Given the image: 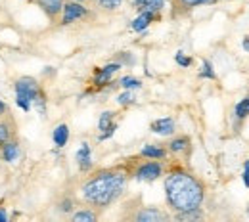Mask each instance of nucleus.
Masks as SVG:
<instances>
[{"instance_id": "nucleus-31", "label": "nucleus", "mask_w": 249, "mask_h": 222, "mask_svg": "<svg viewBox=\"0 0 249 222\" xmlns=\"http://www.w3.org/2000/svg\"><path fill=\"white\" fill-rule=\"evenodd\" d=\"M10 113V107H8V103L4 102V100H0V117H4V115H8Z\"/></svg>"}, {"instance_id": "nucleus-36", "label": "nucleus", "mask_w": 249, "mask_h": 222, "mask_svg": "<svg viewBox=\"0 0 249 222\" xmlns=\"http://www.w3.org/2000/svg\"><path fill=\"white\" fill-rule=\"evenodd\" d=\"M27 2H35V0H27Z\"/></svg>"}, {"instance_id": "nucleus-2", "label": "nucleus", "mask_w": 249, "mask_h": 222, "mask_svg": "<svg viewBox=\"0 0 249 222\" xmlns=\"http://www.w3.org/2000/svg\"><path fill=\"white\" fill-rule=\"evenodd\" d=\"M128 172L123 163L111 165V167H100L92 169L85 174L83 182L79 184V199L87 207L98 209L100 213L121 201V197L128 186Z\"/></svg>"}, {"instance_id": "nucleus-19", "label": "nucleus", "mask_w": 249, "mask_h": 222, "mask_svg": "<svg viewBox=\"0 0 249 222\" xmlns=\"http://www.w3.org/2000/svg\"><path fill=\"white\" fill-rule=\"evenodd\" d=\"M121 6H123V0H94V10L104 16L117 14L121 10Z\"/></svg>"}, {"instance_id": "nucleus-20", "label": "nucleus", "mask_w": 249, "mask_h": 222, "mask_svg": "<svg viewBox=\"0 0 249 222\" xmlns=\"http://www.w3.org/2000/svg\"><path fill=\"white\" fill-rule=\"evenodd\" d=\"M52 142H54V146L56 148H63L67 142H69V127L62 123V125H58V127L54 128V132H52Z\"/></svg>"}, {"instance_id": "nucleus-30", "label": "nucleus", "mask_w": 249, "mask_h": 222, "mask_svg": "<svg viewBox=\"0 0 249 222\" xmlns=\"http://www.w3.org/2000/svg\"><path fill=\"white\" fill-rule=\"evenodd\" d=\"M242 180H244V186L249 188V159L244 161V171H242Z\"/></svg>"}, {"instance_id": "nucleus-5", "label": "nucleus", "mask_w": 249, "mask_h": 222, "mask_svg": "<svg viewBox=\"0 0 249 222\" xmlns=\"http://www.w3.org/2000/svg\"><path fill=\"white\" fill-rule=\"evenodd\" d=\"M121 221L130 222H167L171 221L169 211L156 207V205H144L142 197H130L123 203L121 211Z\"/></svg>"}, {"instance_id": "nucleus-27", "label": "nucleus", "mask_w": 249, "mask_h": 222, "mask_svg": "<svg viewBox=\"0 0 249 222\" xmlns=\"http://www.w3.org/2000/svg\"><path fill=\"white\" fill-rule=\"evenodd\" d=\"M175 62H177V65H180V67H190V65L194 64V58H190V56H186L182 50H178L177 54H175Z\"/></svg>"}, {"instance_id": "nucleus-18", "label": "nucleus", "mask_w": 249, "mask_h": 222, "mask_svg": "<svg viewBox=\"0 0 249 222\" xmlns=\"http://www.w3.org/2000/svg\"><path fill=\"white\" fill-rule=\"evenodd\" d=\"M100 219V211L92 209V207H81V209H75L71 213V221L73 222H96Z\"/></svg>"}, {"instance_id": "nucleus-24", "label": "nucleus", "mask_w": 249, "mask_h": 222, "mask_svg": "<svg viewBox=\"0 0 249 222\" xmlns=\"http://www.w3.org/2000/svg\"><path fill=\"white\" fill-rule=\"evenodd\" d=\"M115 115H117L115 111H104V113L100 115V119H98V130L104 132L109 125H113V123H115Z\"/></svg>"}, {"instance_id": "nucleus-15", "label": "nucleus", "mask_w": 249, "mask_h": 222, "mask_svg": "<svg viewBox=\"0 0 249 222\" xmlns=\"http://www.w3.org/2000/svg\"><path fill=\"white\" fill-rule=\"evenodd\" d=\"M19 155H21V144H19L18 138H12L10 142H6L0 148V159L4 163H14V161L19 159Z\"/></svg>"}, {"instance_id": "nucleus-8", "label": "nucleus", "mask_w": 249, "mask_h": 222, "mask_svg": "<svg viewBox=\"0 0 249 222\" xmlns=\"http://www.w3.org/2000/svg\"><path fill=\"white\" fill-rule=\"evenodd\" d=\"M217 2L218 0H169V4H171V17L173 19L186 17L196 8H199V6H213Z\"/></svg>"}, {"instance_id": "nucleus-38", "label": "nucleus", "mask_w": 249, "mask_h": 222, "mask_svg": "<svg viewBox=\"0 0 249 222\" xmlns=\"http://www.w3.org/2000/svg\"><path fill=\"white\" fill-rule=\"evenodd\" d=\"M0 48H2V44H0Z\"/></svg>"}, {"instance_id": "nucleus-7", "label": "nucleus", "mask_w": 249, "mask_h": 222, "mask_svg": "<svg viewBox=\"0 0 249 222\" xmlns=\"http://www.w3.org/2000/svg\"><path fill=\"white\" fill-rule=\"evenodd\" d=\"M165 148L169 152V157L182 161V163H188L194 154V142L188 134H173L169 142L165 144Z\"/></svg>"}, {"instance_id": "nucleus-28", "label": "nucleus", "mask_w": 249, "mask_h": 222, "mask_svg": "<svg viewBox=\"0 0 249 222\" xmlns=\"http://www.w3.org/2000/svg\"><path fill=\"white\" fill-rule=\"evenodd\" d=\"M115 62H119L121 65H134V56L130 54V52H119L117 56H115Z\"/></svg>"}, {"instance_id": "nucleus-9", "label": "nucleus", "mask_w": 249, "mask_h": 222, "mask_svg": "<svg viewBox=\"0 0 249 222\" xmlns=\"http://www.w3.org/2000/svg\"><path fill=\"white\" fill-rule=\"evenodd\" d=\"M123 65L119 62H111V64L104 65V67H94L92 71V90H102L106 88L107 85H111V77L121 69Z\"/></svg>"}, {"instance_id": "nucleus-14", "label": "nucleus", "mask_w": 249, "mask_h": 222, "mask_svg": "<svg viewBox=\"0 0 249 222\" xmlns=\"http://www.w3.org/2000/svg\"><path fill=\"white\" fill-rule=\"evenodd\" d=\"M150 130L154 134H161V136H173L177 132V121L173 117H161L150 123Z\"/></svg>"}, {"instance_id": "nucleus-34", "label": "nucleus", "mask_w": 249, "mask_h": 222, "mask_svg": "<svg viewBox=\"0 0 249 222\" xmlns=\"http://www.w3.org/2000/svg\"><path fill=\"white\" fill-rule=\"evenodd\" d=\"M44 75H56V69L54 67H46L44 69Z\"/></svg>"}, {"instance_id": "nucleus-1", "label": "nucleus", "mask_w": 249, "mask_h": 222, "mask_svg": "<svg viewBox=\"0 0 249 222\" xmlns=\"http://www.w3.org/2000/svg\"><path fill=\"white\" fill-rule=\"evenodd\" d=\"M165 203L173 215L199 209L205 201V182L188 167V163L167 159L163 172Z\"/></svg>"}, {"instance_id": "nucleus-13", "label": "nucleus", "mask_w": 249, "mask_h": 222, "mask_svg": "<svg viewBox=\"0 0 249 222\" xmlns=\"http://www.w3.org/2000/svg\"><path fill=\"white\" fill-rule=\"evenodd\" d=\"M75 161H77V167H79V171H81L83 174L90 172V171L94 169L92 148H90L89 142H83V144L79 146V150H77V154H75Z\"/></svg>"}, {"instance_id": "nucleus-29", "label": "nucleus", "mask_w": 249, "mask_h": 222, "mask_svg": "<svg viewBox=\"0 0 249 222\" xmlns=\"http://www.w3.org/2000/svg\"><path fill=\"white\" fill-rule=\"evenodd\" d=\"M117 127H119V125H117V121H115L113 125H109V127L106 128L104 132H100V134H98V140H100V142H104V140H109V138H111V136L115 134Z\"/></svg>"}, {"instance_id": "nucleus-12", "label": "nucleus", "mask_w": 249, "mask_h": 222, "mask_svg": "<svg viewBox=\"0 0 249 222\" xmlns=\"http://www.w3.org/2000/svg\"><path fill=\"white\" fill-rule=\"evenodd\" d=\"M12 138H18V123L12 115V111L4 117H0V148L10 142Z\"/></svg>"}, {"instance_id": "nucleus-22", "label": "nucleus", "mask_w": 249, "mask_h": 222, "mask_svg": "<svg viewBox=\"0 0 249 222\" xmlns=\"http://www.w3.org/2000/svg\"><path fill=\"white\" fill-rule=\"evenodd\" d=\"M119 85H121L123 90H140V88H142V81L136 79V77H132V75L121 77V79H119Z\"/></svg>"}, {"instance_id": "nucleus-25", "label": "nucleus", "mask_w": 249, "mask_h": 222, "mask_svg": "<svg viewBox=\"0 0 249 222\" xmlns=\"http://www.w3.org/2000/svg\"><path fill=\"white\" fill-rule=\"evenodd\" d=\"M199 77L201 79H209V81H215L217 79V73L213 69V64L209 60H203L201 62V71H199Z\"/></svg>"}, {"instance_id": "nucleus-33", "label": "nucleus", "mask_w": 249, "mask_h": 222, "mask_svg": "<svg viewBox=\"0 0 249 222\" xmlns=\"http://www.w3.org/2000/svg\"><path fill=\"white\" fill-rule=\"evenodd\" d=\"M242 46H244V50H246V52H249V34H246V36H244Z\"/></svg>"}, {"instance_id": "nucleus-32", "label": "nucleus", "mask_w": 249, "mask_h": 222, "mask_svg": "<svg viewBox=\"0 0 249 222\" xmlns=\"http://www.w3.org/2000/svg\"><path fill=\"white\" fill-rule=\"evenodd\" d=\"M8 221H10V217H8L6 209H4V207H0V222H8Z\"/></svg>"}, {"instance_id": "nucleus-26", "label": "nucleus", "mask_w": 249, "mask_h": 222, "mask_svg": "<svg viewBox=\"0 0 249 222\" xmlns=\"http://www.w3.org/2000/svg\"><path fill=\"white\" fill-rule=\"evenodd\" d=\"M117 103L121 107H128V105H134L136 103V96H134V90H124L117 96Z\"/></svg>"}, {"instance_id": "nucleus-17", "label": "nucleus", "mask_w": 249, "mask_h": 222, "mask_svg": "<svg viewBox=\"0 0 249 222\" xmlns=\"http://www.w3.org/2000/svg\"><path fill=\"white\" fill-rule=\"evenodd\" d=\"M248 117H249V94L244 96L236 103V107H234V127H236V130L242 128V125L248 121Z\"/></svg>"}, {"instance_id": "nucleus-37", "label": "nucleus", "mask_w": 249, "mask_h": 222, "mask_svg": "<svg viewBox=\"0 0 249 222\" xmlns=\"http://www.w3.org/2000/svg\"><path fill=\"white\" fill-rule=\"evenodd\" d=\"M248 215H249V207H248Z\"/></svg>"}, {"instance_id": "nucleus-16", "label": "nucleus", "mask_w": 249, "mask_h": 222, "mask_svg": "<svg viewBox=\"0 0 249 222\" xmlns=\"http://www.w3.org/2000/svg\"><path fill=\"white\" fill-rule=\"evenodd\" d=\"M138 154L146 159H159V161L169 159V152H167L165 144H146Z\"/></svg>"}, {"instance_id": "nucleus-10", "label": "nucleus", "mask_w": 249, "mask_h": 222, "mask_svg": "<svg viewBox=\"0 0 249 222\" xmlns=\"http://www.w3.org/2000/svg\"><path fill=\"white\" fill-rule=\"evenodd\" d=\"M35 4L42 10V14L46 16V19H48L52 25H58V23H60L65 0H35Z\"/></svg>"}, {"instance_id": "nucleus-11", "label": "nucleus", "mask_w": 249, "mask_h": 222, "mask_svg": "<svg viewBox=\"0 0 249 222\" xmlns=\"http://www.w3.org/2000/svg\"><path fill=\"white\" fill-rule=\"evenodd\" d=\"M161 14H157V12H150V10H144V12H138V16L130 21V29L134 33H144L152 23H156V21H161Z\"/></svg>"}, {"instance_id": "nucleus-23", "label": "nucleus", "mask_w": 249, "mask_h": 222, "mask_svg": "<svg viewBox=\"0 0 249 222\" xmlns=\"http://www.w3.org/2000/svg\"><path fill=\"white\" fill-rule=\"evenodd\" d=\"M177 221H201L205 215H203V211H201V207L199 209H192V211H184V213H177V215H173Z\"/></svg>"}, {"instance_id": "nucleus-21", "label": "nucleus", "mask_w": 249, "mask_h": 222, "mask_svg": "<svg viewBox=\"0 0 249 222\" xmlns=\"http://www.w3.org/2000/svg\"><path fill=\"white\" fill-rule=\"evenodd\" d=\"M75 205H77V199L73 195H67L65 193L62 199H60V203H58V211L63 213V215H71L75 211Z\"/></svg>"}, {"instance_id": "nucleus-6", "label": "nucleus", "mask_w": 249, "mask_h": 222, "mask_svg": "<svg viewBox=\"0 0 249 222\" xmlns=\"http://www.w3.org/2000/svg\"><path fill=\"white\" fill-rule=\"evenodd\" d=\"M94 8L87 6V4H81V2H75V0H65L62 10V17H60V23L58 25H73L77 21H85V19H90L94 17Z\"/></svg>"}, {"instance_id": "nucleus-4", "label": "nucleus", "mask_w": 249, "mask_h": 222, "mask_svg": "<svg viewBox=\"0 0 249 222\" xmlns=\"http://www.w3.org/2000/svg\"><path fill=\"white\" fill-rule=\"evenodd\" d=\"M167 161V159H165ZM165 161H159V159H146L142 157L140 154L138 155H132V157L123 159V167L126 169L128 176L132 180H138V182H156L163 176L165 172Z\"/></svg>"}, {"instance_id": "nucleus-3", "label": "nucleus", "mask_w": 249, "mask_h": 222, "mask_svg": "<svg viewBox=\"0 0 249 222\" xmlns=\"http://www.w3.org/2000/svg\"><path fill=\"white\" fill-rule=\"evenodd\" d=\"M14 90H16V103L23 111H31V107L35 105L40 111V115L46 113V92L35 77L29 75L19 77L14 83Z\"/></svg>"}, {"instance_id": "nucleus-35", "label": "nucleus", "mask_w": 249, "mask_h": 222, "mask_svg": "<svg viewBox=\"0 0 249 222\" xmlns=\"http://www.w3.org/2000/svg\"><path fill=\"white\" fill-rule=\"evenodd\" d=\"M75 2H81V4H87V6L94 8V0H75Z\"/></svg>"}]
</instances>
